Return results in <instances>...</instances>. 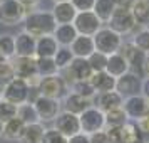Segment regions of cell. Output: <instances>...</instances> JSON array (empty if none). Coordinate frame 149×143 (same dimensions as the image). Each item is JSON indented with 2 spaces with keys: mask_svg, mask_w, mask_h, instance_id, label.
Listing matches in <instances>:
<instances>
[{
  "mask_svg": "<svg viewBox=\"0 0 149 143\" xmlns=\"http://www.w3.org/2000/svg\"><path fill=\"white\" fill-rule=\"evenodd\" d=\"M24 25V32L30 34L32 37L39 39L44 35H52L54 34L57 24L54 20V15L50 10H35V12H29L25 19L22 22Z\"/></svg>",
  "mask_w": 149,
  "mask_h": 143,
  "instance_id": "6da1fadb",
  "label": "cell"
},
{
  "mask_svg": "<svg viewBox=\"0 0 149 143\" xmlns=\"http://www.w3.org/2000/svg\"><path fill=\"white\" fill-rule=\"evenodd\" d=\"M92 41H94V47L97 52L104 56H112L121 51L122 44H124V37L114 32L112 29H109L107 25L106 27L102 25L99 32L92 37Z\"/></svg>",
  "mask_w": 149,
  "mask_h": 143,
  "instance_id": "7a4b0ae2",
  "label": "cell"
},
{
  "mask_svg": "<svg viewBox=\"0 0 149 143\" xmlns=\"http://www.w3.org/2000/svg\"><path fill=\"white\" fill-rule=\"evenodd\" d=\"M30 86L27 84V81L24 79H19V77H14L10 82H7L2 91H0V98L3 101L10 103V104H15V106H20L24 103L30 101Z\"/></svg>",
  "mask_w": 149,
  "mask_h": 143,
  "instance_id": "3957f363",
  "label": "cell"
},
{
  "mask_svg": "<svg viewBox=\"0 0 149 143\" xmlns=\"http://www.w3.org/2000/svg\"><path fill=\"white\" fill-rule=\"evenodd\" d=\"M37 91H39L40 96H45V98H52V99L61 101L69 93V86L61 74H55V76H49V77L40 79V84H39Z\"/></svg>",
  "mask_w": 149,
  "mask_h": 143,
  "instance_id": "277c9868",
  "label": "cell"
},
{
  "mask_svg": "<svg viewBox=\"0 0 149 143\" xmlns=\"http://www.w3.org/2000/svg\"><path fill=\"white\" fill-rule=\"evenodd\" d=\"M79 123H81V133L84 135H94L97 131L106 130V118L99 108L91 106L82 115H79Z\"/></svg>",
  "mask_w": 149,
  "mask_h": 143,
  "instance_id": "5b68a950",
  "label": "cell"
},
{
  "mask_svg": "<svg viewBox=\"0 0 149 143\" xmlns=\"http://www.w3.org/2000/svg\"><path fill=\"white\" fill-rule=\"evenodd\" d=\"M109 29H112L114 32H117L119 35H127V34H132L137 27V24H136L134 17L131 14V10H126V8H117L116 7L114 14L112 17L109 19L107 22Z\"/></svg>",
  "mask_w": 149,
  "mask_h": 143,
  "instance_id": "8992f818",
  "label": "cell"
},
{
  "mask_svg": "<svg viewBox=\"0 0 149 143\" xmlns=\"http://www.w3.org/2000/svg\"><path fill=\"white\" fill-rule=\"evenodd\" d=\"M27 15V10L17 0H3L0 4V24L2 25H17L22 24Z\"/></svg>",
  "mask_w": 149,
  "mask_h": 143,
  "instance_id": "52a82bcc",
  "label": "cell"
},
{
  "mask_svg": "<svg viewBox=\"0 0 149 143\" xmlns=\"http://www.w3.org/2000/svg\"><path fill=\"white\" fill-rule=\"evenodd\" d=\"M59 74L64 77V81L67 82V86H70L72 82H77V81H89L94 73H92V69L89 66L87 59H77V57H74V61L70 62V66L67 69L61 71Z\"/></svg>",
  "mask_w": 149,
  "mask_h": 143,
  "instance_id": "ba28073f",
  "label": "cell"
},
{
  "mask_svg": "<svg viewBox=\"0 0 149 143\" xmlns=\"http://www.w3.org/2000/svg\"><path fill=\"white\" fill-rule=\"evenodd\" d=\"M34 106H35V111L39 115V121L44 125V123H50L54 121L57 115L62 111V104L61 101L57 99H52V98H45V96H37L34 101Z\"/></svg>",
  "mask_w": 149,
  "mask_h": 143,
  "instance_id": "9c48e42d",
  "label": "cell"
},
{
  "mask_svg": "<svg viewBox=\"0 0 149 143\" xmlns=\"http://www.w3.org/2000/svg\"><path fill=\"white\" fill-rule=\"evenodd\" d=\"M74 29L77 30L79 35H87V37H94L99 29L102 27V22L97 19V15L91 10V12H77L74 22H72Z\"/></svg>",
  "mask_w": 149,
  "mask_h": 143,
  "instance_id": "30bf717a",
  "label": "cell"
},
{
  "mask_svg": "<svg viewBox=\"0 0 149 143\" xmlns=\"http://www.w3.org/2000/svg\"><path fill=\"white\" fill-rule=\"evenodd\" d=\"M116 93L122 99L141 94V76L129 71L126 74H122L121 77H117L116 79Z\"/></svg>",
  "mask_w": 149,
  "mask_h": 143,
  "instance_id": "8fae6325",
  "label": "cell"
},
{
  "mask_svg": "<svg viewBox=\"0 0 149 143\" xmlns=\"http://www.w3.org/2000/svg\"><path fill=\"white\" fill-rule=\"evenodd\" d=\"M148 99L144 96L137 94V96H131V98H126L124 103H122V109L126 111L129 121H137L141 120L142 116L149 115V104Z\"/></svg>",
  "mask_w": 149,
  "mask_h": 143,
  "instance_id": "7c38bea8",
  "label": "cell"
},
{
  "mask_svg": "<svg viewBox=\"0 0 149 143\" xmlns=\"http://www.w3.org/2000/svg\"><path fill=\"white\" fill-rule=\"evenodd\" d=\"M54 130H57L61 135L65 138L81 133V123H79V116L67 113V111H61L57 118L54 120Z\"/></svg>",
  "mask_w": 149,
  "mask_h": 143,
  "instance_id": "4fadbf2b",
  "label": "cell"
},
{
  "mask_svg": "<svg viewBox=\"0 0 149 143\" xmlns=\"http://www.w3.org/2000/svg\"><path fill=\"white\" fill-rule=\"evenodd\" d=\"M61 104H62V111H67V113H72V115L79 116V115H82L87 108L94 106V101L69 91L67 94H65V98L62 99Z\"/></svg>",
  "mask_w": 149,
  "mask_h": 143,
  "instance_id": "5bb4252c",
  "label": "cell"
},
{
  "mask_svg": "<svg viewBox=\"0 0 149 143\" xmlns=\"http://www.w3.org/2000/svg\"><path fill=\"white\" fill-rule=\"evenodd\" d=\"M12 64H14L15 77H19V79L29 81V79H32L35 76H39L37 74V61H35V57H14Z\"/></svg>",
  "mask_w": 149,
  "mask_h": 143,
  "instance_id": "9a60e30c",
  "label": "cell"
},
{
  "mask_svg": "<svg viewBox=\"0 0 149 143\" xmlns=\"http://www.w3.org/2000/svg\"><path fill=\"white\" fill-rule=\"evenodd\" d=\"M37 39L20 30L15 35V57H35Z\"/></svg>",
  "mask_w": 149,
  "mask_h": 143,
  "instance_id": "2e32d148",
  "label": "cell"
},
{
  "mask_svg": "<svg viewBox=\"0 0 149 143\" xmlns=\"http://www.w3.org/2000/svg\"><path fill=\"white\" fill-rule=\"evenodd\" d=\"M94 106L99 108L102 113H107L111 109H116V108H121L124 99L121 96L117 94L116 91H109V93H102V94H95L94 96Z\"/></svg>",
  "mask_w": 149,
  "mask_h": 143,
  "instance_id": "e0dca14e",
  "label": "cell"
},
{
  "mask_svg": "<svg viewBox=\"0 0 149 143\" xmlns=\"http://www.w3.org/2000/svg\"><path fill=\"white\" fill-rule=\"evenodd\" d=\"M57 51H59V44L54 39V35H44L37 39V46H35L37 59H54Z\"/></svg>",
  "mask_w": 149,
  "mask_h": 143,
  "instance_id": "ac0fdd59",
  "label": "cell"
},
{
  "mask_svg": "<svg viewBox=\"0 0 149 143\" xmlns=\"http://www.w3.org/2000/svg\"><path fill=\"white\" fill-rule=\"evenodd\" d=\"M69 49H70L72 56L77 57V59H87L89 56L95 51L92 37H87V35H77Z\"/></svg>",
  "mask_w": 149,
  "mask_h": 143,
  "instance_id": "d6986e66",
  "label": "cell"
},
{
  "mask_svg": "<svg viewBox=\"0 0 149 143\" xmlns=\"http://www.w3.org/2000/svg\"><path fill=\"white\" fill-rule=\"evenodd\" d=\"M89 82H91V86H92L95 94L116 91V79L112 76H109L106 71H102V73H94V74L91 76Z\"/></svg>",
  "mask_w": 149,
  "mask_h": 143,
  "instance_id": "ffe728a7",
  "label": "cell"
},
{
  "mask_svg": "<svg viewBox=\"0 0 149 143\" xmlns=\"http://www.w3.org/2000/svg\"><path fill=\"white\" fill-rule=\"evenodd\" d=\"M119 52H121V54L124 56V59L127 61L129 68H139V69H142V64H144L146 56H148L146 52H142L141 49L136 47L132 42H124Z\"/></svg>",
  "mask_w": 149,
  "mask_h": 143,
  "instance_id": "44dd1931",
  "label": "cell"
},
{
  "mask_svg": "<svg viewBox=\"0 0 149 143\" xmlns=\"http://www.w3.org/2000/svg\"><path fill=\"white\" fill-rule=\"evenodd\" d=\"M54 15V20L57 25H64V24H72L77 15V10L72 7L70 2H62V4H54V8L50 10Z\"/></svg>",
  "mask_w": 149,
  "mask_h": 143,
  "instance_id": "7402d4cb",
  "label": "cell"
},
{
  "mask_svg": "<svg viewBox=\"0 0 149 143\" xmlns=\"http://www.w3.org/2000/svg\"><path fill=\"white\" fill-rule=\"evenodd\" d=\"M131 68H129L127 61L124 59V56L121 52H116L112 56H107V64H106V73L109 76H112L114 79L121 77L122 74L129 73Z\"/></svg>",
  "mask_w": 149,
  "mask_h": 143,
  "instance_id": "603a6c76",
  "label": "cell"
},
{
  "mask_svg": "<svg viewBox=\"0 0 149 143\" xmlns=\"http://www.w3.org/2000/svg\"><path fill=\"white\" fill-rule=\"evenodd\" d=\"M52 35L57 41L59 47H70V44L74 42V39L79 34H77V30L74 29L72 24H64V25H57Z\"/></svg>",
  "mask_w": 149,
  "mask_h": 143,
  "instance_id": "cb8c5ba5",
  "label": "cell"
},
{
  "mask_svg": "<svg viewBox=\"0 0 149 143\" xmlns=\"http://www.w3.org/2000/svg\"><path fill=\"white\" fill-rule=\"evenodd\" d=\"M131 14L137 27H149V0H134Z\"/></svg>",
  "mask_w": 149,
  "mask_h": 143,
  "instance_id": "d4e9b609",
  "label": "cell"
},
{
  "mask_svg": "<svg viewBox=\"0 0 149 143\" xmlns=\"http://www.w3.org/2000/svg\"><path fill=\"white\" fill-rule=\"evenodd\" d=\"M45 128L42 123H34V125H25L22 138L19 143H42Z\"/></svg>",
  "mask_w": 149,
  "mask_h": 143,
  "instance_id": "484cf974",
  "label": "cell"
},
{
  "mask_svg": "<svg viewBox=\"0 0 149 143\" xmlns=\"http://www.w3.org/2000/svg\"><path fill=\"white\" fill-rule=\"evenodd\" d=\"M114 10H116L114 0H95L94 8H92V12L97 15V19H99L102 24H107L109 19L114 14Z\"/></svg>",
  "mask_w": 149,
  "mask_h": 143,
  "instance_id": "4316f807",
  "label": "cell"
},
{
  "mask_svg": "<svg viewBox=\"0 0 149 143\" xmlns=\"http://www.w3.org/2000/svg\"><path fill=\"white\" fill-rule=\"evenodd\" d=\"M24 128H25V125L19 118H14L10 121L3 123V136L2 138H5L8 142H20Z\"/></svg>",
  "mask_w": 149,
  "mask_h": 143,
  "instance_id": "83f0119b",
  "label": "cell"
},
{
  "mask_svg": "<svg viewBox=\"0 0 149 143\" xmlns=\"http://www.w3.org/2000/svg\"><path fill=\"white\" fill-rule=\"evenodd\" d=\"M117 143H142L141 133L134 121H127L124 126L119 128V140Z\"/></svg>",
  "mask_w": 149,
  "mask_h": 143,
  "instance_id": "f1b7e54d",
  "label": "cell"
},
{
  "mask_svg": "<svg viewBox=\"0 0 149 143\" xmlns=\"http://www.w3.org/2000/svg\"><path fill=\"white\" fill-rule=\"evenodd\" d=\"M17 118L20 120L24 125H34V123H40L39 121V115L35 111L34 103H24L20 106H17Z\"/></svg>",
  "mask_w": 149,
  "mask_h": 143,
  "instance_id": "f546056e",
  "label": "cell"
},
{
  "mask_svg": "<svg viewBox=\"0 0 149 143\" xmlns=\"http://www.w3.org/2000/svg\"><path fill=\"white\" fill-rule=\"evenodd\" d=\"M104 118H106V128H121L129 121V118L126 115V111L122 109V106L104 113Z\"/></svg>",
  "mask_w": 149,
  "mask_h": 143,
  "instance_id": "4dcf8cb0",
  "label": "cell"
},
{
  "mask_svg": "<svg viewBox=\"0 0 149 143\" xmlns=\"http://www.w3.org/2000/svg\"><path fill=\"white\" fill-rule=\"evenodd\" d=\"M0 54L3 59L12 61L15 57V35L12 34H2L0 35Z\"/></svg>",
  "mask_w": 149,
  "mask_h": 143,
  "instance_id": "1f68e13d",
  "label": "cell"
},
{
  "mask_svg": "<svg viewBox=\"0 0 149 143\" xmlns=\"http://www.w3.org/2000/svg\"><path fill=\"white\" fill-rule=\"evenodd\" d=\"M35 61H37V74H39L40 79L59 74V69L55 66L54 59H37L35 57Z\"/></svg>",
  "mask_w": 149,
  "mask_h": 143,
  "instance_id": "d6a6232c",
  "label": "cell"
},
{
  "mask_svg": "<svg viewBox=\"0 0 149 143\" xmlns=\"http://www.w3.org/2000/svg\"><path fill=\"white\" fill-rule=\"evenodd\" d=\"M132 44L142 52L149 54V27H139L137 32H132Z\"/></svg>",
  "mask_w": 149,
  "mask_h": 143,
  "instance_id": "836d02e7",
  "label": "cell"
},
{
  "mask_svg": "<svg viewBox=\"0 0 149 143\" xmlns=\"http://www.w3.org/2000/svg\"><path fill=\"white\" fill-rule=\"evenodd\" d=\"M72 61H74V56H72L69 47H59V51L54 56V62L57 66V69H59V73L64 71V69H67Z\"/></svg>",
  "mask_w": 149,
  "mask_h": 143,
  "instance_id": "e575fe53",
  "label": "cell"
},
{
  "mask_svg": "<svg viewBox=\"0 0 149 143\" xmlns=\"http://www.w3.org/2000/svg\"><path fill=\"white\" fill-rule=\"evenodd\" d=\"M69 91L70 93H75V94L79 96H84V98H87V99H94V89L91 86V82L89 81H77V82H72L70 86H69Z\"/></svg>",
  "mask_w": 149,
  "mask_h": 143,
  "instance_id": "d590c367",
  "label": "cell"
},
{
  "mask_svg": "<svg viewBox=\"0 0 149 143\" xmlns=\"http://www.w3.org/2000/svg\"><path fill=\"white\" fill-rule=\"evenodd\" d=\"M87 62H89V66H91V69H92V73H102V71H106L107 56H104V54H101V52L94 51V52L87 57Z\"/></svg>",
  "mask_w": 149,
  "mask_h": 143,
  "instance_id": "8d00e7d4",
  "label": "cell"
},
{
  "mask_svg": "<svg viewBox=\"0 0 149 143\" xmlns=\"http://www.w3.org/2000/svg\"><path fill=\"white\" fill-rule=\"evenodd\" d=\"M14 77H15V73H14V64H12V61H8V59L2 61L0 62V86L3 88Z\"/></svg>",
  "mask_w": 149,
  "mask_h": 143,
  "instance_id": "74e56055",
  "label": "cell"
},
{
  "mask_svg": "<svg viewBox=\"0 0 149 143\" xmlns=\"http://www.w3.org/2000/svg\"><path fill=\"white\" fill-rule=\"evenodd\" d=\"M14 118H17V106L2 99V103H0V121L7 123Z\"/></svg>",
  "mask_w": 149,
  "mask_h": 143,
  "instance_id": "f35d334b",
  "label": "cell"
},
{
  "mask_svg": "<svg viewBox=\"0 0 149 143\" xmlns=\"http://www.w3.org/2000/svg\"><path fill=\"white\" fill-rule=\"evenodd\" d=\"M42 143H67V138L64 135H61L57 130L49 128V130H45V133H44Z\"/></svg>",
  "mask_w": 149,
  "mask_h": 143,
  "instance_id": "ab89813d",
  "label": "cell"
},
{
  "mask_svg": "<svg viewBox=\"0 0 149 143\" xmlns=\"http://www.w3.org/2000/svg\"><path fill=\"white\" fill-rule=\"evenodd\" d=\"M70 4L77 12H91L94 8L95 0H70Z\"/></svg>",
  "mask_w": 149,
  "mask_h": 143,
  "instance_id": "60d3db41",
  "label": "cell"
},
{
  "mask_svg": "<svg viewBox=\"0 0 149 143\" xmlns=\"http://www.w3.org/2000/svg\"><path fill=\"white\" fill-rule=\"evenodd\" d=\"M89 143H111V140H109L107 133L104 130V131H97V133L89 136Z\"/></svg>",
  "mask_w": 149,
  "mask_h": 143,
  "instance_id": "b9f144b4",
  "label": "cell"
},
{
  "mask_svg": "<svg viewBox=\"0 0 149 143\" xmlns=\"http://www.w3.org/2000/svg\"><path fill=\"white\" fill-rule=\"evenodd\" d=\"M136 126H137L141 135H149V115L142 116L141 120H137L136 121Z\"/></svg>",
  "mask_w": 149,
  "mask_h": 143,
  "instance_id": "7bdbcfd3",
  "label": "cell"
},
{
  "mask_svg": "<svg viewBox=\"0 0 149 143\" xmlns=\"http://www.w3.org/2000/svg\"><path fill=\"white\" fill-rule=\"evenodd\" d=\"M17 2H19L22 7L27 10V14H29V12H34L35 7L40 4V0H17Z\"/></svg>",
  "mask_w": 149,
  "mask_h": 143,
  "instance_id": "ee69618b",
  "label": "cell"
},
{
  "mask_svg": "<svg viewBox=\"0 0 149 143\" xmlns=\"http://www.w3.org/2000/svg\"><path fill=\"white\" fill-rule=\"evenodd\" d=\"M67 143H89V135L84 133H77V135L67 138Z\"/></svg>",
  "mask_w": 149,
  "mask_h": 143,
  "instance_id": "f6af8a7d",
  "label": "cell"
},
{
  "mask_svg": "<svg viewBox=\"0 0 149 143\" xmlns=\"http://www.w3.org/2000/svg\"><path fill=\"white\" fill-rule=\"evenodd\" d=\"M141 96H144L149 101V76L141 79Z\"/></svg>",
  "mask_w": 149,
  "mask_h": 143,
  "instance_id": "bcb514c9",
  "label": "cell"
},
{
  "mask_svg": "<svg viewBox=\"0 0 149 143\" xmlns=\"http://www.w3.org/2000/svg\"><path fill=\"white\" fill-rule=\"evenodd\" d=\"M116 2V7L117 8H126V10H131L134 0H114Z\"/></svg>",
  "mask_w": 149,
  "mask_h": 143,
  "instance_id": "7dc6e473",
  "label": "cell"
},
{
  "mask_svg": "<svg viewBox=\"0 0 149 143\" xmlns=\"http://www.w3.org/2000/svg\"><path fill=\"white\" fill-rule=\"evenodd\" d=\"M142 73H144V77L149 76V54L146 56V61H144V64H142Z\"/></svg>",
  "mask_w": 149,
  "mask_h": 143,
  "instance_id": "c3c4849f",
  "label": "cell"
},
{
  "mask_svg": "<svg viewBox=\"0 0 149 143\" xmlns=\"http://www.w3.org/2000/svg\"><path fill=\"white\" fill-rule=\"evenodd\" d=\"M2 136H3V123L0 121V138H2Z\"/></svg>",
  "mask_w": 149,
  "mask_h": 143,
  "instance_id": "681fc988",
  "label": "cell"
},
{
  "mask_svg": "<svg viewBox=\"0 0 149 143\" xmlns=\"http://www.w3.org/2000/svg\"><path fill=\"white\" fill-rule=\"evenodd\" d=\"M54 4H62V2H70V0H52Z\"/></svg>",
  "mask_w": 149,
  "mask_h": 143,
  "instance_id": "f907efd6",
  "label": "cell"
},
{
  "mask_svg": "<svg viewBox=\"0 0 149 143\" xmlns=\"http://www.w3.org/2000/svg\"><path fill=\"white\" fill-rule=\"evenodd\" d=\"M2 61H5V59H3V56L0 54V62H2Z\"/></svg>",
  "mask_w": 149,
  "mask_h": 143,
  "instance_id": "816d5d0a",
  "label": "cell"
},
{
  "mask_svg": "<svg viewBox=\"0 0 149 143\" xmlns=\"http://www.w3.org/2000/svg\"><path fill=\"white\" fill-rule=\"evenodd\" d=\"M142 143H149V142H142Z\"/></svg>",
  "mask_w": 149,
  "mask_h": 143,
  "instance_id": "f5cc1de1",
  "label": "cell"
},
{
  "mask_svg": "<svg viewBox=\"0 0 149 143\" xmlns=\"http://www.w3.org/2000/svg\"><path fill=\"white\" fill-rule=\"evenodd\" d=\"M0 103H2V98H0Z\"/></svg>",
  "mask_w": 149,
  "mask_h": 143,
  "instance_id": "db71d44e",
  "label": "cell"
},
{
  "mask_svg": "<svg viewBox=\"0 0 149 143\" xmlns=\"http://www.w3.org/2000/svg\"><path fill=\"white\" fill-rule=\"evenodd\" d=\"M0 4H2V0H0Z\"/></svg>",
  "mask_w": 149,
  "mask_h": 143,
  "instance_id": "11a10c76",
  "label": "cell"
},
{
  "mask_svg": "<svg viewBox=\"0 0 149 143\" xmlns=\"http://www.w3.org/2000/svg\"><path fill=\"white\" fill-rule=\"evenodd\" d=\"M2 2H3V0H2Z\"/></svg>",
  "mask_w": 149,
  "mask_h": 143,
  "instance_id": "9f6ffc18",
  "label": "cell"
},
{
  "mask_svg": "<svg viewBox=\"0 0 149 143\" xmlns=\"http://www.w3.org/2000/svg\"><path fill=\"white\" fill-rule=\"evenodd\" d=\"M148 104H149V103H148Z\"/></svg>",
  "mask_w": 149,
  "mask_h": 143,
  "instance_id": "6f0895ef",
  "label": "cell"
}]
</instances>
